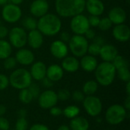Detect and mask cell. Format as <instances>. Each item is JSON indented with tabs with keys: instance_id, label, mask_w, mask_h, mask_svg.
I'll use <instances>...</instances> for the list:
<instances>
[{
	"instance_id": "1",
	"label": "cell",
	"mask_w": 130,
	"mask_h": 130,
	"mask_svg": "<svg viewBox=\"0 0 130 130\" xmlns=\"http://www.w3.org/2000/svg\"><path fill=\"white\" fill-rule=\"evenodd\" d=\"M86 0H55V8L59 16L72 18L82 14L85 9Z\"/></svg>"
},
{
	"instance_id": "2",
	"label": "cell",
	"mask_w": 130,
	"mask_h": 130,
	"mask_svg": "<svg viewBox=\"0 0 130 130\" xmlns=\"http://www.w3.org/2000/svg\"><path fill=\"white\" fill-rule=\"evenodd\" d=\"M62 28V21L59 16L54 14H46L37 21V29L47 37L56 35Z\"/></svg>"
},
{
	"instance_id": "3",
	"label": "cell",
	"mask_w": 130,
	"mask_h": 130,
	"mask_svg": "<svg viewBox=\"0 0 130 130\" xmlns=\"http://www.w3.org/2000/svg\"><path fill=\"white\" fill-rule=\"evenodd\" d=\"M95 72V78L98 85L101 86L110 85L116 77L117 70L112 62H103L98 65Z\"/></svg>"
},
{
	"instance_id": "4",
	"label": "cell",
	"mask_w": 130,
	"mask_h": 130,
	"mask_svg": "<svg viewBox=\"0 0 130 130\" xmlns=\"http://www.w3.org/2000/svg\"><path fill=\"white\" fill-rule=\"evenodd\" d=\"M8 80L9 85L19 91L27 88L32 83V77L30 72L24 68L17 69L13 71L11 73Z\"/></svg>"
},
{
	"instance_id": "5",
	"label": "cell",
	"mask_w": 130,
	"mask_h": 130,
	"mask_svg": "<svg viewBox=\"0 0 130 130\" xmlns=\"http://www.w3.org/2000/svg\"><path fill=\"white\" fill-rule=\"evenodd\" d=\"M128 111L121 104H113L110 106L106 113L105 119L106 121L112 126H117L122 123L126 118Z\"/></svg>"
},
{
	"instance_id": "6",
	"label": "cell",
	"mask_w": 130,
	"mask_h": 130,
	"mask_svg": "<svg viewBox=\"0 0 130 130\" xmlns=\"http://www.w3.org/2000/svg\"><path fill=\"white\" fill-rule=\"evenodd\" d=\"M88 41L84 35L75 34L71 37L69 41V50L75 57H82L86 55L88 53Z\"/></svg>"
},
{
	"instance_id": "7",
	"label": "cell",
	"mask_w": 130,
	"mask_h": 130,
	"mask_svg": "<svg viewBox=\"0 0 130 130\" xmlns=\"http://www.w3.org/2000/svg\"><path fill=\"white\" fill-rule=\"evenodd\" d=\"M82 104L85 110L90 117H96L102 112L103 104L101 99L97 96H85Z\"/></svg>"
},
{
	"instance_id": "8",
	"label": "cell",
	"mask_w": 130,
	"mask_h": 130,
	"mask_svg": "<svg viewBox=\"0 0 130 130\" xmlns=\"http://www.w3.org/2000/svg\"><path fill=\"white\" fill-rule=\"evenodd\" d=\"M27 37L26 30L21 27H14L8 31L9 43L17 49L23 48L27 44Z\"/></svg>"
},
{
	"instance_id": "9",
	"label": "cell",
	"mask_w": 130,
	"mask_h": 130,
	"mask_svg": "<svg viewBox=\"0 0 130 130\" xmlns=\"http://www.w3.org/2000/svg\"><path fill=\"white\" fill-rule=\"evenodd\" d=\"M2 16L4 21L8 23H16L22 16V11L18 5L7 3L2 8Z\"/></svg>"
},
{
	"instance_id": "10",
	"label": "cell",
	"mask_w": 130,
	"mask_h": 130,
	"mask_svg": "<svg viewBox=\"0 0 130 130\" xmlns=\"http://www.w3.org/2000/svg\"><path fill=\"white\" fill-rule=\"evenodd\" d=\"M70 28L75 34L84 35L90 28L88 17L82 14L73 16L70 21Z\"/></svg>"
},
{
	"instance_id": "11",
	"label": "cell",
	"mask_w": 130,
	"mask_h": 130,
	"mask_svg": "<svg viewBox=\"0 0 130 130\" xmlns=\"http://www.w3.org/2000/svg\"><path fill=\"white\" fill-rule=\"evenodd\" d=\"M37 98L39 106L44 110H49L51 107L56 106L59 101L56 92L51 89H47L43 91Z\"/></svg>"
},
{
	"instance_id": "12",
	"label": "cell",
	"mask_w": 130,
	"mask_h": 130,
	"mask_svg": "<svg viewBox=\"0 0 130 130\" xmlns=\"http://www.w3.org/2000/svg\"><path fill=\"white\" fill-rule=\"evenodd\" d=\"M49 3L47 0H34L30 6V12L35 18H41L48 13Z\"/></svg>"
},
{
	"instance_id": "13",
	"label": "cell",
	"mask_w": 130,
	"mask_h": 130,
	"mask_svg": "<svg viewBox=\"0 0 130 130\" xmlns=\"http://www.w3.org/2000/svg\"><path fill=\"white\" fill-rule=\"evenodd\" d=\"M50 53L55 58L62 59L68 55L69 47L66 43L62 42L60 40H57L51 43Z\"/></svg>"
},
{
	"instance_id": "14",
	"label": "cell",
	"mask_w": 130,
	"mask_h": 130,
	"mask_svg": "<svg viewBox=\"0 0 130 130\" xmlns=\"http://www.w3.org/2000/svg\"><path fill=\"white\" fill-rule=\"evenodd\" d=\"M15 59L18 63L22 66H30L34 62V53L25 48L19 49L15 54Z\"/></svg>"
},
{
	"instance_id": "15",
	"label": "cell",
	"mask_w": 130,
	"mask_h": 130,
	"mask_svg": "<svg viewBox=\"0 0 130 130\" xmlns=\"http://www.w3.org/2000/svg\"><path fill=\"white\" fill-rule=\"evenodd\" d=\"M113 36L119 42H127L130 38V29L124 24H117L113 29Z\"/></svg>"
},
{
	"instance_id": "16",
	"label": "cell",
	"mask_w": 130,
	"mask_h": 130,
	"mask_svg": "<svg viewBox=\"0 0 130 130\" xmlns=\"http://www.w3.org/2000/svg\"><path fill=\"white\" fill-rule=\"evenodd\" d=\"M127 18L126 11L119 6L113 7L111 8L108 13V18L111 21L113 24H124Z\"/></svg>"
},
{
	"instance_id": "17",
	"label": "cell",
	"mask_w": 130,
	"mask_h": 130,
	"mask_svg": "<svg viewBox=\"0 0 130 130\" xmlns=\"http://www.w3.org/2000/svg\"><path fill=\"white\" fill-rule=\"evenodd\" d=\"M46 66L44 62L41 61H38L36 62H33L30 74L32 77V79L36 81H41L46 77Z\"/></svg>"
},
{
	"instance_id": "18",
	"label": "cell",
	"mask_w": 130,
	"mask_h": 130,
	"mask_svg": "<svg viewBox=\"0 0 130 130\" xmlns=\"http://www.w3.org/2000/svg\"><path fill=\"white\" fill-rule=\"evenodd\" d=\"M27 43L32 49H39L43 45V35L37 29L30 30L27 34Z\"/></svg>"
},
{
	"instance_id": "19",
	"label": "cell",
	"mask_w": 130,
	"mask_h": 130,
	"mask_svg": "<svg viewBox=\"0 0 130 130\" xmlns=\"http://www.w3.org/2000/svg\"><path fill=\"white\" fill-rule=\"evenodd\" d=\"M118 55V50L116 46L111 44H104L100 50L99 56L104 62H112Z\"/></svg>"
},
{
	"instance_id": "20",
	"label": "cell",
	"mask_w": 130,
	"mask_h": 130,
	"mask_svg": "<svg viewBox=\"0 0 130 130\" xmlns=\"http://www.w3.org/2000/svg\"><path fill=\"white\" fill-rule=\"evenodd\" d=\"M85 8L90 15L100 16L104 11V5L102 0H86Z\"/></svg>"
},
{
	"instance_id": "21",
	"label": "cell",
	"mask_w": 130,
	"mask_h": 130,
	"mask_svg": "<svg viewBox=\"0 0 130 130\" xmlns=\"http://www.w3.org/2000/svg\"><path fill=\"white\" fill-rule=\"evenodd\" d=\"M63 75H64V70L60 66L57 64L50 65L49 67L46 68V77H47L53 82L60 81L62 78Z\"/></svg>"
},
{
	"instance_id": "22",
	"label": "cell",
	"mask_w": 130,
	"mask_h": 130,
	"mask_svg": "<svg viewBox=\"0 0 130 130\" xmlns=\"http://www.w3.org/2000/svg\"><path fill=\"white\" fill-rule=\"evenodd\" d=\"M81 58L82 59L79 61V64L84 71L87 72H92L96 69L98 63L95 56L86 54Z\"/></svg>"
},
{
	"instance_id": "23",
	"label": "cell",
	"mask_w": 130,
	"mask_h": 130,
	"mask_svg": "<svg viewBox=\"0 0 130 130\" xmlns=\"http://www.w3.org/2000/svg\"><path fill=\"white\" fill-rule=\"evenodd\" d=\"M61 67L62 69L68 72H75L80 67L79 61L75 56H66L62 59Z\"/></svg>"
},
{
	"instance_id": "24",
	"label": "cell",
	"mask_w": 130,
	"mask_h": 130,
	"mask_svg": "<svg viewBox=\"0 0 130 130\" xmlns=\"http://www.w3.org/2000/svg\"><path fill=\"white\" fill-rule=\"evenodd\" d=\"M69 128L71 130H88L90 128V123L85 117L78 116L71 119Z\"/></svg>"
},
{
	"instance_id": "25",
	"label": "cell",
	"mask_w": 130,
	"mask_h": 130,
	"mask_svg": "<svg viewBox=\"0 0 130 130\" xmlns=\"http://www.w3.org/2000/svg\"><path fill=\"white\" fill-rule=\"evenodd\" d=\"M98 83L95 80L87 81L82 87V92L85 96L94 95L98 89Z\"/></svg>"
},
{
	"instance_id": "26",
	"label": "cell",
	"mask_w": 130,
	"mask_h": 130,
	"mask_svg": "<svg viewBox=\"0 0 130 130\" xmlns=\"http://www.w3.org/2000/svg\"><path fill=\"white\" fill-rule=\"evenodd\" d=\"M12 48L9 42L5 40H0V59H5L11 54Z\"/></svg>"
},
{
	"instance_id": "27",
	"label": "cell",
	"mask_w": 130,
	"mask_h": 130,
	"mask_svg": "<svg viewBox=\"0 0 130 130\" xmlns=\"http://www.w3.org/2000/svg\"><path fill=\"white\" fill-rule=\"evenodd\" d=\"M80 113V108L75 105H69L62 110V114L68 119H73Z\"/></svg>"
},
{
	"instance_id": "28",
	"label": "cell",
	"mask_w": 130,
	"mask_h": 130,
	"mask_svg": "<svg viewBox=\"0 0 130 130\" xmlns=\"http://www.w3.org/2000/svg\"><path fill=\"white\" fill-rule=\"evenodd\" d=\"M18 99L19 101L24 104H28L32 102L34 98L31 95L30 92L27 88L20 90V92L18 94Z\"/></svg>"
},
{
	"instance_id": "29",
	"label": "cell",
	"mask_w": 130,
	"mask_h": 130,
	"mask_svg": "<svg viewBox=\"0 0 130 130\" xmlns=\"http://www.w3.org/2000/svg\"><path fill=\"white\" fill-rule=\"evenodd\" d=\"M22 25H23L24 30H28L30 31V30L37 29V21L33 17H30V16L26 17L22 21Z\"/></svg>"
},
{
	"instance_id": "30",
	"label": "cell",
	"mask_w": 130,
	"mask_h": 130,
	"mask_svg": "<svg viewBox=\"0 0 130 130\" xmlns=\"http://www.w3.org/2000/svg\"><path fill=\"white\" fill-rule=\"evenodd\" d=\"M113 66L115 67L116 70H118L119 69L123 68V67H129V62L128 60L120 55H117L116 56V58L113 60L112 62Z\"/></svg>"
},
{
	"instance_id": "31",
	"label": "cell",
	"mask_w": 130,
	"mask_h": 130,
	"mask_svg": "<svg viewBox=\"0 0 130 130\" xmlns=\"http://www.w3.org/2000/svg\"><path fill=\"white\" fill-rule=\"evenodd\" d=\"M117 72L118 73V77L121 81L124 82H128L130 81V72L129 67L119 69L118 70H117Z\"/></svg>"
},
{
	"instance_id": "32",
	"label": "cell",
	"mask_w": 130,
	"mask_h": 130,
	"mask_svg": "<svg viewBox=\"0 0 130 130\" xmlns=\"http://www.w3.org/2000/svg\"><path fill=\"white\" fill-rule=\"evenodd\" d=\"M112 25L113 24L111 21L108 18V17H105V18L100 19V22H99L98 27L102 31H107L111 28Z\"/></svg>"
},
{
	"instance_id": "33",
	"label": "cell",
	"mask_w": 130,
	"mask_h": 130,
	"mask_svg": "<svg viewBox=\"0 0 130 130\" xmlns=\"http://www.w3.org/2000/svg\"><path fill=\"white\" fill-rule=\"evenodd\" d=\"M17 63L18 62H17V61H16L14 57L9 56V57H8V58L4 59L3 66H4V68L6 70H11V69H14L16 67Z\"/></svg>"
},
{
	"instance_id": "34",
	"label": "cell",
	"mask_w": 130,
	"mask_h": 130,
	"mask_svg": "<svg viewBox=\"0 0 130 130\" xmlns=\"http://www.w3.org/2000/svg\"><path fill=\"white\" fill-rule=\"evenodd\" d=\"M101 48V46H100L99 44H98V43L93 42L92 43H91V44L88 45V53L89 55L93 56H99Z\"/></svg>"
},
{
	"instance_id": "35",
	"label": "cell",
	"mask_w": 130,
	"mask_h": 130,
	"mask_svg": "<svg viewBox=\"0 0 130 130\" xmlns=\"http://www.w3.org/2000/svg\"><path fill=\"white\" fill-rule=\"evenodd\" d=\"M56 94H57L58 100L59 101H68L71 98V93L66 88L60 89L56 93Z\"/></svg>"
},
{
	"instance_id": "36",
	"label": "cell",
	"mask_w": 130,
	"mask_h": 130,
	"mask_svg": "<svg viewBox=\"0 0 130 130\" xmlns=\"http://www.w3.org/2000/svg\"><path fill=\"white\" fill-rule=\"evenodd\" d=\"M28 122L26 118H18L15 123V130H27Z\"/></svg>"
},
{
	"instance_id": "37",
	"label": "cell",
	"mask_w": 130,
	"mask_h": 130,
	"mask_svg": "<svg viewBox=\"0 0 130 130\" xmlns=\"http://www.w3.org/2000/svg\"><path fill=\"white\" fill-rule=\"evenodd\" d=\"M27 89L30 92V94L33 96L34 99V98H37L39 97V95L40 94V88L39 85L37 84H36V83H33L32 82L30 85V86L27 88Z\"/></svg>"
},
{
	"instance_id": "38",
	"label": "cell",
	"mask_w": 130,
	"mask_h": 130,
	"mask_svg": "<svg viewBox=\"0 0 130 130\" xmlns=\"http://www.w3.org/2000/svg\"><path fill=\"white\" fill-rule=\"evenodd\" d=\"M71 97L74 101L78 102V103H81L84 101L85 95L84 94V93L82 91L76 90V91H74L72 92V94H71Z\"/></svg>"
},
{
	"instance_id": "39",
	"label": "cell",
	"mask_w": 130,
	"mask_h": 130,
	"mask_svg": "<svg viewBox=\"0 0 130 130\" xmlns=\"http://www.w3.org/2000/svg\"><path fill=\"white\" fill-rule=\"evenodd\" d=\"M9 85V80L7 75L0 74V91L5 90Z\"/></svg>"
},
{
	"instance_id": "40",
	"label": "cell",
	"mask_w": 130,
	"mask_h": 130,
	"mask_svg": "<svg viewBox=\"0 0 130 130\" xmlns=\"http://www.w3.org/2000/svg\"><path fill=\"white\" fill-rule=\"evenodd\" d=\"M100 18L99 16H95V15H90L88 18V23L90 27H96L98 26L99 22H100Z\"/></svg>"
},
{
	"instance_id": "41",
	"label": "cell",
	"mask_w": 130,
	"mask_h": 130,
	"mask_svg": "<svg viewBox=\"0 0 130 130\" xmlns=\"http://www.w3.org/2000/svg\"><path fill=\"white\" fill-rule=\"evenodd\" d=\"M9 128L10 123L8 120L3 117H0V130H8Z\"/></svg>"
},
{
	"instance_id": "42",
	"label": "cell",
	"mask_w": 130,
	"mask_h": 130,
	"mask_svg": "<svg viewBox=\"0 0 130 130\" xmlns=\"http://www.w3.org/2000/svg\"><path fill=\"white\" fill-rule=\"evenodd\" d=\"M49 110H50V115H52L53 117H59L60 115L62 114V110L56 106H54Z\"/></svg>"
},
{
	"instance_id": "43",
	"label": "cell",
	"mask_w": 130,
	"mask_h": 130,
	"mask_svg": "<svg viewBox=\"0 0 130 130\" xmlns=\"http://www.w3.org/2000/svg\"><path fill=\"white\" fill-rule=\"evenodd\" d=\"M29 130H50L49 127L42 123H35L32 125Z\"/></svg>"
},
{
	"instance_id": "44",
	"label": "cell",
	"mask_w": 130,
	"mask_h": 130,
	"mask_svg": "<svg viewBox=\"0 0 130 130\" xmlns=\"http://www.w3.org/2000/svg\"><path fill=\"white\" fill-rule=\"evenodd\" d=\"M84 36H85V37L87 40H93V39L95 37V36H96V33H95V31H94V30L89 28V29L85 33Z\"/></svg>"
},
{
	"instance_id": "45",
	"label": "cell",
	"mask_w": 130,
	"mask_h": 130,
	"mask_svg": "<svg viewBox=\"0 0 130 130\" xmlns=\"http://www.w3.org/2000/svg\"><path fill=\"white\" fill-rule=\"evenodd\" d=\"M41 82H42V85L44 87V88H52L53 86V83L54 82H53L51 80H50L47 77H45L43 79H42L41 80Z\"/></svg>"
},
{
	"instance_id": "46",
	"label": "cell",
	"mask_w": 130,
	"mask_h": 130,
	"mask_svg": "<svg viewBox=\"0 0 130 130\" xmlns=\"http://www.w3.org/2000/svg\"><path fill=\"white\" fill-rule=\"evenodd\" d=\"M8 35V29L3 25H0V40L5 39Z\"/></svg>"
},
{
	"instance_id": "47",
	"label": "cell",
	"mask_w": 130,
	"mask_h": 130,
	"mask_svg": "<svg viewBox=\"0 0 130 130\" xmlns=\"http://www.w3.org/2000/svg\"><path fill=\"white\" fill-rule=\"evenodd\" d=\"M71 35L68 33V32H66V31H63L61 35H60V40H62V42L64 43H69L70 38H71Z\"/></svg>"
},
{
	"instance_id": "48",
	"label": "cell",
	"mask_w": 130,
	"mask_h": 130,
	"mask_svg": "<svg viewBox=\"0 0 130 130\" xmlns=\"http://www.w3.org/2000/svg\"><path fill=\"white\" fill-rule=\"evenodd\" d=\"M93 40H94V43H96L99 44L101 46L104 44V38L101 37H100V36H95V37Z\"/></svg>"
},
{
	"instance_id": "49",
	"label": "cell",
	"mask_w": 130,
	"mask_h": 130,
	"mask_svg": "<svg viewBox=\"0 0 130 130\" xmlns=\"http://www.w3.org/2000/svg\"><path fill=\"white\" fill-rule=\"evenodd\" d=\"M27 112L25 109H20L18 112V118H26Z\"/></svg>"
},
{
	"instance_id": "50",
	"label": "cell",
	"mask_w": 130,
	"mask_h": 130,
	"mask_svg": "<svg viewBox=\"0 0 130 130\" xmlns=\"http://www.w3.org/2000/svg\"><path fill=\"white\" fill-rule=\"evenodd\" d=\"M124 107V108L129 111L130 110V96H127V98H126L125 101H124V104L123 105Z\"/></svg>"
},
{
	"instance_id": "51",
	"label": "cell",
	"mask_w": 130,
	"mask_h": 130,
	"mask_svg": "<svg viewBox=\"0 0 130 130\" xmlns=\"http://www.w3.org/2000/svg\"><path fill=\"white\" fill-rule=\"evenodd\" d=\"M6 113V107L3 104H0V117H3Z\"/></svg>"
},
{
	"instance_id": "52",
	"label": "cell",
	"mask_w": 130,
	"mask_h": 130,
	"mask_svg": "<svg viewBox=\"0 0 130 130\" xmlns=\"http://www.w3.org/2000/svg\"><path fill=\"white\" fill-rule=\"evenodd\" d=\"M8 2L11 4H14V5H19L20 4H21L24 0H8Z\"/></svg>"
},
{
	"instance_id": "53",
	"label": "cell",
	"mask_w": 130,
	"mask_h": 130,
	"mask_svg": "<svg viewBox=\"0 0 130 130\" xmlns=\"http://www.w3.org/2000/svg\"><path fill=\"white\" fill-rule=\"evenodd\" d=\"M126 92L127 96H130V81L126 82Z\"/></svg>"
},
{
	"instance_id": "54",
	"label": "cell",
	"mask_w": 130,
	"mask_h": 130,
	"mask_svg": "<svg viewBox=\"0 0 130 130\" xmlns=\"http://www.w3.org/2000/svg\"><path fill=\"white\" fill-rule=\"evenodd\" d=\"M57 130H71L69 126L67 125H61L58 127Z\"/></svg>"
},
{
	"instance_id": "55",
	"label": "cell",
	"mask_w": 130,
	"mask_h": 130,
	"mask_svg": "<svg viewBox=\"0 0 130 130\" xmlns=\"http://www.w3.org/2000/svg\"><path fill=\"white\" fill-rule=\"evenodd\" d=\"M8 2V0H0V5L4 6L5 5H6Z\"/></svg>"
},
{
	"instance_id": "56",
	"label": "cell",
	"mask_w": 130,
	"mask_h": 130,
	"mask_svg": "<svg viewBox=\"0 0 130 130\" xmlns=\"http://www.w3.org/2000/svg\"><path fill=\"white\" fill-rule=\"evenodd\" d=\"M0 25H2V21H1V20H0Z\"/></svg>"
}]
</instances>
